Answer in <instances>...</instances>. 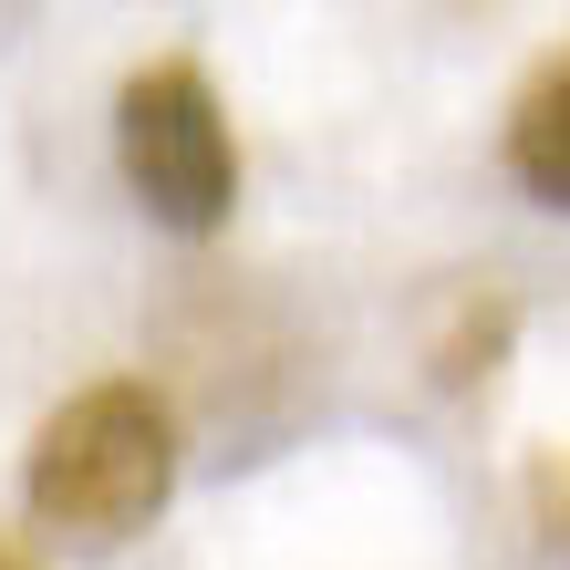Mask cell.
Instances as JSON below:
<instances>
[{
  "instance_id": "obj_1",
  "label": "cell",
  "mask_w": 570,
  "mask_h": 570,
  "mask_svg": "<svg viewBox=\"0 0 570 570\" xmlns=\"http://www.w3.org/2000/svg\"><path fill=\"white\" fill-rule=\"evenodd\" d=\"M177 498V415L166 394L136 374H105L83 394L31 425V456H21V509L42 540L62 550H125L136 529L166 519Z\"/></svg>"
},
{
  "instance_id": "obj_2",
  "label": "cell",
  "mask_w": 570,
  "mask_h": 570,
  "mask_svg": "<svg viewBox=\"0 0 570 570\" xmlns=\"http://www.w3.org/2000/svg\"><path fill=\"white\" fill-rule=\"evenodd\" d=\"M115 166L156 228H177V239H218L228 228V208H239V136H228L218 83L187 52L136 62L115 83Z\"/></svg>"
},
{
  "instance_id": "obj_3",
  "label": "cell",
  "mask_w": 570,
  "mask_h": 570,
  "mask_svg": "<svg viewBox=\"0 0 570 570\" xmlns=\"http://www.w3.org/2000/svg\"><path fill=\"white\" fill-rule=\"evenodd\" d=\"M509 177L540 197V208L570 218V42L519 83V105H509Z\"/></svg>"
},
{
  "instance_id": "obj_4",
  "label": "cell",
  "mask_w": 570,
  "mask_h": 570,
  "mask_svg": "<svg viewBox=\"0 0 570 570\" xmlns=\"http://www.w3.org/2000/svg\"><path fill=\"white\" fill-rule=\"evenodd\" d=\"M498 353H509V301H498V291H456L446 301V332L425 343L435 384H488Z\"/></svg>"
},
{
  "instance_id": "obj_5",
  "label": "cell",
  "mask_w": 570,
  "mask_h": 570,
  "mask_svg": "<svg viewBox=\"0 0 570 570\" xmlns=\"http://www.w3.org/2000/svg\"><path fill=\"white\" fill-rule=\"evenodd\" d=\"M529 529H540L550 550H570V446H550V456H529Z\"/></svg>"
},
{
  "instance_id": "obj_6",
  "label": "cell",
  "mask_w": 570,
  "mask_h": 570,
  "mask_svg": "<svg viewBox=\"0 0 570 570\" xmlns=\"http://www.w3.org/2000/svg\"><path fill=\"white\" fill-rule=\"evenodd\" d=\"M0 570H31V550H11V540H0Z\"/></svg>"
},
{
  "instance_id": "obj_7",
  "label": "cell",
  "mask_w": 570,
  "mask_h": 570,
  "mask_svg": "<svg viewBox=\"0 0 570 570\" xmlns=\"http://www.w3.org/2000/svg\"><path fill=\"white\" fill-rule=\"evenodd\" d=\"M446 11H488V0H446Z\"/></svg>"
}]
</instances>
